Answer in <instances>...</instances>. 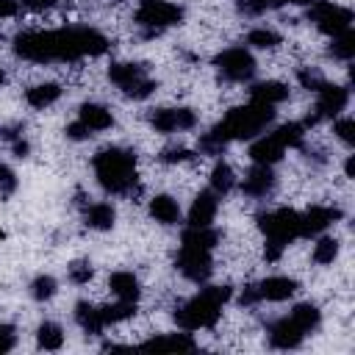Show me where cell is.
Wrapping results in <instances>:
<instances>
[{"label": "cell", "mask_w": 355, "mask_h": 355, "mask_svg": "<svg viewBox=\"0 0 355 355\" xmlns=\"http://www.w3.org/2000/svg\"><path fill=\"white\" fill-rule=\"evenodd\" d=\"M105 50H108V39L94 28L25 31L14 39V53L33 64L75 61L86 55H103Z\"/></svg>", "instance_id": "1"}, {"label": "cell", "mask_w": 355, "mask_h": 355, "mask_svg": "<svg viewBox=\"0 0 355 355\" xmlns=\"http://www.w3.org/2000/svg\"><path fill=\"white\" fill-rule=\"evenodd\" d=\"M272 119H275V105L250 100L247 105L227 111L225 119L216 122V125L211 128V133H205V136L200 139V150L216 155V153H222L230 141H239V139H255Z\"/></svg>", "instance_id": "2"}, {"label": "cell", "mask_w": 355, "mask_h": 355, "mask_svg": "<svg viewBox=\"0 0 355 355\" xmlns=\"http://www.w3.org/2000/svg\"><path fill=\"white\" fill-rule=\"evenodd\" d=\"M219 233L214 227H186L178 250V269L191 283H205L214 272V247Z\"/></svg>", "instance_id": "3"}, {"label": "cell", "mask_w": 355, "mask_h": 355, "mask_svg": "<svg viewBox=\"0 0 355 355\" xmlns=\"http://www.w3.org/2000/svg\"><path fill=\"white\" fill-rule=\"evenodd\" d=\"M92 169H94L97 183L108 194H128V191H133V186L139 180L136 153L125 150V147H105V150L94 153Z\"/></svg>", "instance_id": "4"}, {"label": "cell", "mask_w": 355, "mask_h": 355, "mask_svg": "<svg viewBox=\"0 0 355 355\" xmlns=\"http://www.w3.org/2000/svg\"><path fill=\"white\" fill-rule=\"evenodd\" d=\"M230 300V288L227 286H202L200 294H194L191 300H186L178 311H175V322L180 330L194 333V330H205L214 327L222 316V305Z\"/></svg>", "instance_id": "5"}, {"label": "cell", "mask_w": 355, "mask_h": 355, "mask_svg": "<svg viewBox=\"0 0 355 355\" xmlns=\"http://www.w3.org/2000/svg\"><path fill=\"white\" fill-rule=\"evenodd\" d=\"M258 227L263 230L266 236V261H277L280 252L302 239L300 233V211L294 208H275V211H266L258 216Z\"/></svg>", "instance_id": "6"}, {"label": "cell", "mask_w": 355, "mask_h": 355, "mask_svg": "<svg viewBox=\"0 0 355 355\" xmlns=\"http://www.w3.org/2000/svg\"><path fill=\"white\" fill-rule=\"evenodd\" d=\"M305 125L302 122H286L280 128H275L272 133H263V136H255V141L250 144V158L252 164H277L288 147H300L302 139H305Z\"/></svg>", "instance_id": "7"}, {"label": "cell", "mask_w": 355, "mask_h": 355, "mask_svg": "<svg viewBox=\"0 0 355 355\" xmlns=\"http://www.w3.org/2000/svg\"><path fill=\"white\" fill-rule=\"evenodd\" d=\"M108 78L111 83H116L128 97L133 100H144L155 92V80L147 75V69L141 64H133V61H116L108 67Z\"/></svg>", "instance_id": "8"}, {"label": "cell", "mask_w": 355, "mask_h": 355, "mask_svg": "<svg viewBox=\"0 0 355 355\" xmlns=\"http://www.w3.org/2000/svg\"><path fill=\"white\" fill-rule=\"evenodd\" d=\"M308 19L327 36H338L344 31H352V11L347 6H338L330 0H313L308 6Z\"/></svg>", "instance_id": "9"}, {"label": "cell", "mask_w": 355, "mask_h": 355, "mask_svg": "<svg viewBox=\"0 0 355 355\" xmlns=\"http://www.w3.org/2000/svg\"><path fill=\"white\" fill-rule=\"evenodd\" d=\"M141 28L150 31H164L169 25H178L183 19V8L169 3V0H139L136 17H133Z\"/></svg>", "instance_id": "10"}, {"label": "cell", "mask_w": 355, "mask_h": 355, "mask_svg": "<svg viewBox=\"0 0 355 355\" xmlns=\"http://www.w3.org/2000/svg\"><path fill=\"white\" fill-rule=\"evenodd\" d=\"M219 75L230 83H244L255 75V58L247 47H227L214 58Z\"/></svg>", "instance_id": "11"}, {"label": "cell", "mask_w": 355, "mask_h": 355, "mask_svg": "<svg viewBox=\"0 0 355 355\" xmlns=\"http://www.w3.org/2000/svg\"><path fill=\"white\" fill-rule=\"evenodd\" d=\"M319 100H316V108H313V114L302 122L305 128H311V125H316V122H322V119H336L344 108H347V103H349V92H347V86H336V83H324L319 92Z\"/></svg>", "instance_id": "12"}, {"label": "cell", "mask_w": 355, "mask_h": 355, "mask_svg": "<svg viewBox=\"0 0 355 355\" xmlns=\"http://www.w3.org/2000/svg\"><path fill=\"white\" fill-rule=\"evenodd\" d=\"M150 125L158 133H175V130H191L197 125V114L191 108H155L150 114Z\"/></svg>", "instance_id": "13"}, {"label": "cell", "mask_w": 355, "mask_h": 355, "mask_svg": "<svg viewBox=\"0 0 355 355\" xmlns=\"http://www.w3.org/2000/svg\"><path fill=\"white\" fill-rule=\"evenodd\" d=\"M336 219H341V208H336V205H311L308 211H300V233H302V239L319 236Z\"/></svg>", "instance_id": "14"}, {"label": "cell", "mask_w": 355, "mask_h": 355, "mask_svg": "<svg viewBox=\"0 0 355 355\" xmlns=\"http://www.w3.org/2000/svg\"><path fill=\"white\" fill-rule=\"evenodd\" d=\"M266 333H269V347H275V349H294V347H300L302 338L308 336L291 316H280L277 322L269 324Z\"/></svg>", "instance_id": "15"}, {"label": "cell", "mask_w": 355, "mask_h": 355, "mask_svg": "<svg viewBox=\"0 0 355 355\" xmlns=\"http://www.w3.org/2000/svg\"><path fill=\"white\" fill-rule=\"evenodd\" d=\"M252 286H255L258 302H261V300L283 302V300L294 297V291H297V280L288 277V275H272V277H263L261 283H252Z\"/></svg>", "instance_id": "16"}, {"label": "cell", "mask_w": 355, "mask_h": 355, "mask_svg": "<svg viewBox=\"0 0 355 355\" xmlns=\"http://www.w3.org/2000/svg\"><path fill=\"white\" fill-rule=\"evenodd\" d=\"M216 208H219V194H214L211 189H202L189 208V227H211Z\"/></svg>", "instance_id": "17"}, {"label": "cell", "mask_w": 355, "mask_h": 355, "mask_svg": "<svg viewBox=\"0 0 355 355\" xmlns=\"http://www.w3.org/2000/svg\"><path fill=\"white\" fill-rule=\"evenodd\" d=\"M272 189H275V172H272V166H266V164H252V169H250V172L244 175V180H241V191H244L247 197L261 200V197H266Z\"/></svg>", "instance_id": "18"}, {"label": "cell", "mask_w": 355, "mask_h": 355, "mask_svg": "<svg viewBox=\"0 0 355 355\" xmlns=\"http://www.w3.org/2000/svg\"><path fill=\"white\" fill-rule=\"evenodd\" d=\"M141 349H155V352H189L194 349V338L183 330V333H166V336H153L147 341L139 344Z\"/></svg>", "instance_id": "19"}, {"label": "cell", "mask_w": 355, "mask_h": 355, "mask_svg": "<svg viewBox=\"0 0 355 355\" xmlns=\"http://www.w3.org/2000/svg\"><path fill=\"white\" fill-rule=\"evenodd\" d=\"M78 122H83L89 128V133H100L114 125V114L100 103H83L78 111Z\"/></svg>", "instance_id": "20"}, {"label": "cell", "mask_w": 355, "mask_h": 355, "mask_svg": "<svg viewBox=\"0 0 355 355\" xmlns=\"http://www.w3.org/2000/svg\"><path fill=\"white\" fill-rule=\"evenodd\" d=\"M147 208H150V216L161 225H178L180 222V202L172 194H155Z\"/></svg>", "instance_id": "21"}, {"label": "cell", "mask_w": 355, "mask_h": 355, "mask_svg": "<svg viewBox=\"0 0 355 355\" xmlns=\"http://www.w3.org/2000/svg\"><path fill=\"white\" fill-rule=\"evenodd\" d=\"M108 288L116 300H125V302H136L141 297V288H139V280L133 272H114L108 277Z\"/></svg>", "instance_id": "22"}, {"label": "cell", "mask_w": 355, "mask_h": 355, "mask_svg": "<svg viewBox=\"0 0 355 355\" xmlns=\"http://www.w3.org/2000/svg\"><path fill=\"white\" fill-rule=\"evenodd\" d=\"M286 97H288V86L280 80H261V83H252V89H250V100L266 103V105H277Z\"/></svg>", "instance_id": "23"}, {"label": "cell", "mask_w": 355, "mask_h": 355, "mask_svg": "<svg viewBox=\"0 0 355 355\" xmlns=\"http://www.w3.org/2000/svg\"><path fill=\"white\" fill-rule=\"evenodd\" d=\"M61 97V86L58 83H36V86H31V89H25V103L31 105V108H36V111H42V108H50L55 100Z\"/></svg>", "instance_id": "24"}, {"label": "cell", "mask_w": 355, "mask_h": 355, "mask_svg": "<svg viewBox=\"0 0 355 355\" xmlns=\"http://www.w3.org/2000/svg\"><path fill=\"white\" fill-rule=\"evenodd\" d=\"M83 219L94 230H108L114 225V219H116V208L111 202H105V200H97V202H89V208L83 211Z\"/></svg>", "instance_id": "25"}, {"label": "cell", "mask_w": 355, "mask_h": 355, "mask_svg": "<svg viewBox=\"0 0 355 355\" xmlns=\"http://www.w3.org/2000/svg\"><path fill=\"white\" fill-rule=\"evenodd\" d=\"M75 322L80 324L83 333H92V336L105 330V322L100 316V305H92V302H78L75 305Z\"/></svg>", "instance_id": "26"}, {"label": "cell", "mask_w": 355, "mask_h": 355, "mask_svg": "<svg viewBox=\"0 0 355 355\" xmlns=\"http://www.w3.org/2000/svg\"><path fill=\"white\" fill-rule=\"evenodd\" d=\"M233 189H236V175H233L230 164L216 161L214 169H211V191L219 194V197H225V194L233 191Z\"/></svg>", "instance_id": "27"}, {"label": "cell", "mask_w": 355, "mask_h": 355, "mask_svg": "<svg viewBox=\"0 0 355 355\" xmlns=\"http://www.w3.org/2000/svg\"><path fill=\"white\" fill-rule=\"evenodd\" d=\"M36 344H39L42 349H50V352L61 349V347H64V330H61V324H55V322H42L39 330H36Z\"/></svg>", "instance_id": "28"}, {"label": "cell", "mask_w": 355, "mask_h": 355, "mask_svg": "<svg viewBox=\"0 0 355 355\" xmlns=\"http://www.w3.org/2000/svg\"><path fill=\"white\" fill-rule=\"evenodd\" d=\"M313 0H239V8L244 14H263L269 8H280V6H311Z\"/></svg>", "instance_id": "29"}, {"label": "cell", "mask_w": 355, "mask_h": 355, "mask_svg": "<svg viewBox=\"0 0 355 355\" xmlns=\"http://www.w3.org/2000/svg\"><path fill=\"white\" fill-rule=\"evenodd\" d=\"M336 255H338V239H333V236H322V239L313 244V252H311V258H313L316 263H322V266L333 263Z\"/></svg>", "instance_id": "30"}, {"label": "cell", "mask_w": 355, "mask_h": 355, "mask_svg": "<svg viewBox=\"0 0 355 355\" xmlns=\"http://www.w3.org/2000/svg\"><path fill=\"white\" fill-rule=\"evenodd\" d=\"M247 44L250 47H258V50H269V47H277L280 44V33H275L272 28H252L247 33Z\"/></svg>", "instance_id": "31"}, {"label": "cell", "mask_w": 355, "mask_h": 355, "mask_svg": "<svg viewBox=\"0 0 355 355\" xmlns=\"http://www.w3.org/2000/svg\"><path fill=\"white\" fill-rule=\"evenodd\" d=\"M330 53H333L336 58H341V61H349V58L355 55V36H352V31H344V33L333 36Z\"/></svg>", "instance_id": "32"}, {"label": "cell", "mask_w": 355, "mask_h": 355, "mask_svg": "<svg viewBox=\"0 0 355 355\" xmlns=\"http://www.w3.org/2000/svg\"><path fill=\"white\" fill-rule=\"evenodd\" d=\"M55 288H58V283H55L53 275H39V277L31 283V297L39 300V302H44V300H50V297L55 294Z\"/></svg>", "instance_id": "33"}, {"label": "cell", "mask_w": 355, "mask_h": 355, "mask_svg": "<svg viewBox=\"0 0 355 355\" xmlns=\"http://www.w3.org/2000/svg\"><path fill=\"white\" fill-rule=\"evenodd\" d=\"M67 277L75 283V286H83L92 280V263L89 261H72L67 266Z\"/></svg>", "instance_id": "34"}, {"label": "cell", "mask_w": 355, "mask_h": 355, "mask_svg": "<svg viewBox=\"0 0 355 355\" xmlns=\"http://www.w3.org/2000/svg\"><path fill=\"white\" fill-rule=\"evenodd\" d=\"M333 133H336L347 147H352V144H355V122H352V116H341V119H336Z\"/></svg>", "instance_id": "35"}, {"label": "cell", "mask_w": 355, "mask_h": 355, "mask_svg": "<svg viewBox=\"0 0 355 355\" xmlns=\"http://www.w3.org/2000/svg\"><path fill=\"white\" fill-rule=\"evenodd\" d=\"M297 78H300V83H302L305 89H313V92H319V89L327 83V80H324L316 69H311V67H302V69L297 72Z\"/></svg>", "instance_id": "36"}, {"label": "cell", "mask_w": 355, "mask_h": 355, "mask_svg": "<svg viewBox=\"0 0 355 355\" xmlns=\"http://www.w3.org/2000/svg\"><path fill=\"white\" fill-rule=\"evenodd\" d=\"M191 158H194V153L186 150V147H169V150L161 153V161L164 164H180V161H191Z\"/></svg>", "instance_id": "37"}, {"label": "cell", "mask_w": 355, "mask_h": 355, "mask_svg": "<svg viewBox=\"0 0 355 355\" xmlns=\"http://www.w3.org/2000/svg\"><path fill=\"white\" fill-rule=\"evenodd\" d=\"M14 189H17V175H14V169L6 166V164H0V194L8 197Z\"/></svg>", "instance_id": "38"}, {"label": "cell", "mask_w": 355, "mask_h": 355, "mask_svg": "<svg viewBox=\"0 0 355 355\" xmlns=\"http://www.w3.org/2000/svg\"><path fill=\"white\" fill-rule=\"evenodd\" d=\"M14 344H17V333H14V327L6 324V322H0V352H11Z\"/></svg>", "instance_id": "39"}, {"label": "cell", "mask_w": 355, "mask_h": 355, "mask_svg": "<svg viewBox=\"0 0 355 355\" xmlns=\"http://www.w3.org/2000/svg\"><path fill=\"white\" fill-rule=\"evenodd\" d=\"M67 136H69L72 141H83V139H89L92 133H89V128H86L83 122H78V119H75L72 125H67Z\"/></svg>", "instance_id": "40"}, {"label": "cell", "mask_w": 355, "mask_h": 355, "mask_svg": "<svg viewBox=\"0 0 355 355\" xmlns=\"http://www.w3.org/2000/svg\"><path fill=\"white\" fill-rule=\"evenodd\" d=\"M17 11H19V3L17 0H0V19L17 17Z\"/></svg>", "instance_id": "41"}, {"label": "cell", "mask_w": 355, "mask_h": 355, "mask_svg": "<svg viewBox=\"0 0 355 355\" xmlns=\"http://www.w3.org/2000/svg\"><path fill=\"white\" fill-rule=\"evenodd\" d=\"M58 0H22V6L25 8H33V11H42V8H50V6H55Z\"/></svg>", "instance_id": "42"}, {"label": "cell", "mask_w": 355, "mask_h": 355, "mask_svg": "<svg viewBox=\"0 0 355 355\" xmlns=\"http://www.w3.org/2000/svg\"><path fill=\"white\" fill-rule=\"evenodd\" d=\"M28 150H31V147H28V141H25V139H17V141H14V155L25 158V155H28Z\"/></svg>", "instance_id": "43"}, {"label": "cell", "mask_w": 355, "mask_h": 355, "mask_svg": "<svg viewBox=\"0 0 355 355\" xmlns=\"http://www.w3.org/2000/svg\"><path fill=\"white\" fill-rule=\"evenodd\" d=\"M344 172H347V178H352V172H355V161H352V155L347 158V164H344Z\"/></svg>", "instance_id": "44"}, {"label": "cell", "mask_w": 355, "mask_h": 355, "mask_svg": "<svg viewBox=\"0 0 355 355\" xmlns=\"http://www.w3.org/2000/svg\"><path fill=\"white\" fill-rule=\"evenodd\" d=\"M6 83V72H3V67H0V86Z\"/></svg>", "instance_id": "45"}]
</instances>
